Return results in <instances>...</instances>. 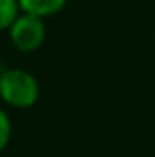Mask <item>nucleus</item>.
<instances>
[{
	"label": "nucleus",
	"instance_id": "nucleus-4",
	"mask_svg": "<svg viewBox=\"0 0 155 157\" xmlns=\"http://www.w3.org/2000/svg\"><path fill=\"white\" fill-rule=\"evenodd\" d=\"M18 0H0V30H6L18 18Z\"/></svg>",
	"mask_w": 155,
	"mask_h": 157
},
{
	"label": "nucleus",
	"instance_id": "nucleus-3",
	"mask_svg": "<svg viewBox=\"0 0 155 157\" xmlns=\"http://www.w3.org/2000/svg\"><path fill=\"white\" fill-rule=\"evenodd\" d=\"M66 4V0H18V6L24 14H32L38 18H48V16L60 12Z\"/></svg>",
	"mask_w": 155,
	"mask_h": 157
},
{
	"label": "nucleus",
	"instance_id": "nucleus-1",
	"mask_svg": "<svg viewBox=\"0 0 155 157\" xmlns=\"http://www.w3.org/2000/svg\"><path fill=\"white\" fill-rule=\"evenodd\" d=\"M38 82L26 70H4L0 74V98L12 107H30L38 100Z\"/></svg>",
	"mask_w": 155,
	"mask_h": 157
},
{
	"label": "nucleus",
	"instance_id": "nucleus-2",
	"mask_svg": "<svg viewBox=\"0 0 155 157\" xmlns=\"http://www.w3.org/2000/svg\"><path fill=\"white\" fill-rule=\"evenodd\" d=\"M10 42L20 52H34L44 44L46 24L42 18L32 14H20L10 28Z\"/></svg>",
	"mask_w": 155,
	"mask_h": 157
},
{
	"label": "nucleus",
	"instance_id": "nucleus-5",
	"mask_svg": "<svg viewBox=\"0 0 155 157\" xmlns=\"http://www.w3.org/2000/svg\"><path fill=\"white\" fill-rule=\"evenodd\" d=\"M10 135H12V123H10V117L0 109V151L8 145L10 141Z\"/></svg>",
	"mask_w": 155,
	"mask_h": 157
}]
</instances>
